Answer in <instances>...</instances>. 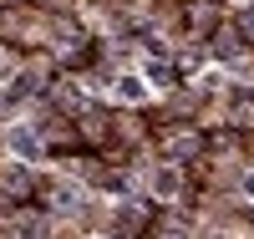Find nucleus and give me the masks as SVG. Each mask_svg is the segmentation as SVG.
Here are the masks:
<instances>
[{"instance_id":"f257e3e1","label":"nucleus","mask_w":254,"mask_h":239,"mask_svg":"<svg viewBox=\"0 0 254 239\" xmlns=\"http://www.w3.org/2000/svg\"><path fill=\"white\" fill-rule=\"evenodd\" d=\"M249 193H254V173H249Z\"/></svg>"}]
</instances>
